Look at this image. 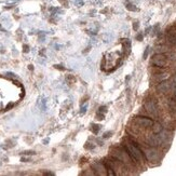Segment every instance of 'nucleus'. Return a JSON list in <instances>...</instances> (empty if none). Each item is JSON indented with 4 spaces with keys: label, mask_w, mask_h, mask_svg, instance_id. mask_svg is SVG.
I'll list each match as a JSON object with an SVG mask.
<instances>
[{
    "label": "nucleus",
    "mask_w": 176,
    "mask_h": 176,
    "mask_svg": "<svg viewBox=\"0 0 176 176\" xmlns=\"http://www.w3.org/2000/svg\"><path fill=\"white\" fill-rule=\"evenodd\" d=\"M123 147L125 148V150L128 151V153L130 155V157L132 158V160L135 162H141L143 159H144V153H143V150H141L138 145H137L136 143H134L133 141H131V139H128V141H125L124 145Z\"/></svg>",
    "instance_id": "f257e3e1"
},
{
    "label": "nucleus",
    "mask_w": 176,
    "mask_h": 176,
    "mask_svg": "<svg viewBox=\"0 0 176 176\" xmlns=\"http://www.w3.org/2000/svg\"><path fill=\"white\" fill-rule=\"evenodd\" d=\"M153 64L157 67H164L168 65V57L164 53H157L153 55Z\"/></svg>",
    "instance_id": "f03ea898"
},
{
    "label": "nucleus",
    "mask_w": 176,
    "mask_h": 176,
    "mask_svg": "<svg viewBox=\"0 0 176 176\" xmlns=\"http://www.w3.org/2000/svg\"><path fill=\"white\" fill-rule=\"evenodd\" d=\"M143 153H144V156H145L146 159L149 161H156L160 158L159 151L156 149V147H153V146L145 149V151H143Z\"/></svg>",
    "instance_id": "7ed1b4c3"
},
{
    "label": "nucleus",
    "mask_w": 176,
    "mask_h": 176,
    "mask_svg": "<svg viewBox=\"0 0 176 176\" xmlns=\"http://www.w3.org/2000/svg\"><path fill=\"white\" fill-rule=\"evenodd\" d=\"M145 108L149 114L153 115V117H158V115H159V110H158V106H157L156 101H153V99L146 101Z\"/></svg>",
    "instance_id": "20e7f679"
},
{
    "label": "nucleus",
    "mask_w": 176,
    "mask_h": 176,
    "mask_svg": "<svg viewBox=\"0 0 176 176\" xmlns=\"http://www.w3.org/2000/svg\"><path fill=\"white\" fill-rule=\"evenodd\" d=\"M135 122L141 128H151L153 124V120L147 117H136L135 118Z\"/></svg>",
    "instance_id": "39448f33"
},
{
    "label": "nucleus",
    "mask_w": 176,
    "mask_h": 176,
    "mask_svg": "<svg viewBox=\"0 0 176 176\" xmlns=\"http://www.w3.org/2000/svg\"><path fill=\"white\" fill-rule=\"evenodd\" d=\"M166 40L170 44H176V25L175 26H172L168 29V37H166Z\"/></svg>",
    "instance_id": "423d86ee"
},
{
    "label": "nucleus",
    "mask_w": 176,
    "mask_h": 176,
    "mask_svg": "<svg viewBox=\"0 0 176 176\" xmlns=\"http://www.w3.org/2000/svg\"><path fill=\"white\" fill-rule=\"evenodd\" d=\"M157 90L159 91L160 93H168V91L171 90V84L168 81H161L158 86H157Z\"/></svg>",
    "instance_id": "0eeeda50"
},
{
    "label": "nucleus",
    "mask_w": 176,
    "mask_h": 176,
    "mask_svg": "<svg viewBox=\"0 0 176 176\" xmlns=\"http://www.w3.org/2000/svg\"><path fill=\"white\" fill-rule=\"evenodd\" d=\"M153 133H156V134H158V133H160L161 131H162V125H161V123H159V122H153Z\"/></svg>",
    "instance_id": "6e6552de"
},
{
    "label": "nucleus",
    "mask_w": 176,
    "mask_h": 176,
    "mask_svg": "<svg viewBox=\"0 0 176 176\" xmlns=\"http://www.w3.org/2000/svg\"><path fill=\"white\" fill-rule=\"evenodd\" d=\"M166 57L170 61H173V62H176V52H168L166 53Z\"/></svg>",
    "instance_id": "1a4fd4ad"
},
{
    "label": "nucleus",
    "mask_w": 176,
    "mask_h": 176,
    "mask_svg": "<svg viewBox=\"0 0 176 176\" xmlns=\"http://www.w3.org/2000/svg\"><path fill=\"white\" fill-rule=\"evenodd\" d=\"M125 7H126V9L130 10V11H137V8L132 3H125Z\"/></svg>",
    "instance_id": "9d476101"
},
{
    "label": "nucleus",
    "mask_w": 176,
    "mask_h": 176,
    "mask_svg": "<svg viewBox=\"0 0 176 176\" xmlns=\"http://www.w3.org/2000/svg\"><path fill=\"white\" fill-rule=\"evenodd\" d=\"M99 129H101V126L97 124H92V132H93L94 134H97L98 133V131H99Z\"/></svg>",
    "instance_id": "9b49d317"
},
{
    "label": "nucleus",
    "mask_w": 176,
    "mask_h": 176,
    "mask_svg": "<svg viewBox=\"0 0 176 176\" xmlns=\"http://www.w3.org/2000/svg\"><path fill=\"white\" fill-rule=\"evenodd\" d=\"M99 113H103V114H105L106 111H107V107L106 106H102V107H99Z\"/></svg>",
    "instance_id": "f8f14e48"
},
{
    "label": "nucleus",
    "mask_w": 176,
    "mask_h": 176,
    "mask_svg": "<svg viewBox=\"0 0 176 176\" xmlns=\"http://www.w3.org/2000/svg\"><path fill=\"white\" fill-rule=\"evenodd\" d=\"M111 135H113V132H106V133L103 135V137H104V138H108V137H110Z\"/></svg>",
    "instance_id": "ddd939ff"
},
{
    "label": "nucleus",
    "mask_w": 176,
    "mask_h": 176,
    "mask_svg": "<svg viewBox=\"0 0 176 176\" xmlns=\"http://www.w3.org/2000/svg\"><path fill=\"white\" fill-rule=\"evenodd\" d=\"M148 52H149V48L147 47V48H146V50H145V53H144V56H143V59H147V55H148Z\"/></svg>",
    "instance_id": "4468645a"
},
{
    "label": "nucleus",
    "mask_w": 176,
    "mask_h": 176,
    "mask_svg": "<svg viewBox=\"0 0 176 176\" xmlns=\"http://www.w3.org/2000/svg\"><path fill=\"white\" fill-rule=\"evenodd\" d=\"M138 26H139V25H138V22H134L133 23V29L134 30H137V29H138Z\"/></svg>",
    "instance_id": "2eb2a0df"
},
{
    "label": "nucleus",
    "mask_w": 176,
    "mask_h": 176,
    "mask_svg": "<svg viewBox=\"0 0 176 176\" xmlns=\"http://www.w3.org/2000/svg\"><path fill=\"white\" fill-rule=\"evenodd\" d=\"M86 108H88V105H84V107H82V108H81V111H80V113H81V114H86Z\"/></svg>",
    "instance_id": "dca6fc26"
},
{
    "label": "nucleus",
    "mask_w": 176,
    "mask_h": 176,
    "mask_svg": "<svg viewBox=\"0 0 176 176\" xmlns=\"http://www.w3.org/2000/svg\"><path fill=\"white\" fill-rule=\"evenodd\" d=\"M96 118H97V120H104V115H101L99 116V114L96 116Z\"/></svg>",
    "instance_id": "f3484780"
},
{
    "label": "nucleus",
    "mask_w": 176,
    "mask_h": 176,
    "mask_svg": "<svg viewBox=\"0 0 176 176\" xmlns=\"http://www.w3.org/2000/svg\"><path fill=\"white\" fill-rule=\"evenodd\" d=\"M24 155H28V156H29V155H36V153L35 151H25Z\"/></svg>",
    "instance_id": "a211bd4d"
},
{
    "label": "nucleus",
    "mask_w": 176,
    "mask_h": 176,
    "mask_svg": "<svg viewBox=\"0 0 176 176\" xmlns=\"http://www.w3.org/2000/svg\"><path fill=\"white\" fill-rule=\"evenodd\" d=\"M55 68H57V69H61V70H64V69H65V68H64V67L63 66H61V65H55Z\"/></svg>",
    "instance_id": "6ab92c4d"
},
{
    "label": "nucleus",
    "mask_w": 176,
    "mask_h": 176,
    "mask_svg": "<svg viewBox=\"0 0 176 176\" xmlns=\"http://www.w3.org/2000/svg\"><path fill=\"white\" fill-rule=\"evenodd\" d=\"M136 39L139 40V41H141V40H143V35H141V34H139V35L136 37Z\"/></svg>",
    "instance_id": "aec40b11"
},
{
    "label": "nucleus",
    "mask_w": 176,
    "mask_h": 176,
    "mask_svg": "<svg viewBox=\"0 0 176 176\" xmlns=\"http://www.w3.org/2000/svg\"><path fill=\"white\" fill-rule=\"evenodd\" d=\"M23 48H24V52H28V51H29V50H28L29 48H28V46H26V44H25Z\"/></svg>",
    "instance_id": "412c9836"
},
{
    "label": "nucleus",
    "mask_w": 176,
    "mask_h": 176,
    "mask_svg": "<svg viewBox=\"0 0 176 176\" xmlns=\"http://www.w3.org/2000/svg\"><path fill=\"white\" fill-rule=\"evenodd\" d=\"M44 175H54V173H51V172H46Z\"/></svg>",
    "instance_id": "4be33fe9"
},
{
    "label": "nucleus",
    "mask_w": 176,
    "mask_h": 176,
    "mask_svg": "<svg viewBox=\"0 0 176 176\" xmlns=\"http://www.w3.org/2000/svg\"><path fill=\"white\" fill-rule=\"evenodd\" d=\"M22 161H23V162H25V161H30V160H29L28 158H22Z\"/></svg>",
    "instance_id": "5701e85b"
},
{
    "label": "nucleus",
    "mask_w": 176,
    "mask_h": 176,
    "mask_svg": "<svg viewBox=\"0 0 176 176\" xmlns=\"http://www.w3.org/2000/svg\"><path fill=\"white\" fill-rule=\"evenodd\" d=\"M12 106H13V104H10V105H8V107H7V109H9V108H11Z\"/></svg>",
    "instance_id": "b1692460"
},
{
    "label": "nucleus",
    "mask_w": 176,
    "mask_h": 176,
    "mask_svg": "<svg viewBox=\"0 0 176 176\" xmlns=\"http://www.w3.org/2000/svg\"><path fill=\"white\" fill-rule=\"evenodd\" d=\"M173 80H174V82L176 83V75H175V76H174V77H173Z\"/></svg>",
    "instance_id": "393cba45"
}]
</instances>
